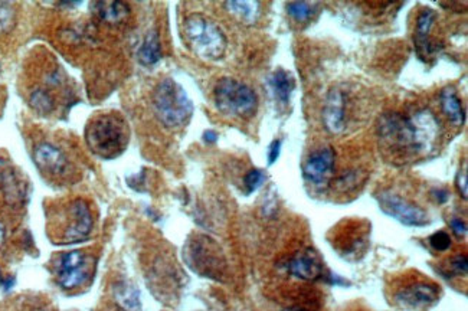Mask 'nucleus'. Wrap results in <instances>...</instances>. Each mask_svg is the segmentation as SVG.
<instances>
[{
  "label": "nucleus",
  "instance_id": "obj_1",
  "mask_svg": "<svg viewBox=\"0 0 468 311\" xmlns=\"http://www.w3.org/2000/svg\"><path fill=\"white\" fill-rule=\"evenodd\" d=\"M439 122L432 111L424 108L412 115L392 113L379 123V137L383 145L404 154L421 156L435 149L439 138Z\"/></svg>",
  "mask_w": 468,
  "mask_h": 311
},
{
  "label": "nucleus",
  "instance_id": "obj_2",
  "mask_svg": "<svg viewBox=\"0 0 468 311\" xmlns=\"http://www.w3.org/2000/svg\"><path fill=\"white\" fill-rule=\"evenodd\" d=\"M129 141V129L119 114H103L87 126L89 149L104 159L122 154Z\"/></svg>",
  "mask_w": 468,
  "mask_h": 311
},
{
  "label": "nucleus",
  "instance_id": "obj_3",
  "mask_svg": "<svg viewBox=\"0 0 468 311\" xmlns=\"http://www.w3.org/2000/svg\"><path fill=\"white\" fill-rule=\"evenodd\" d=\"M183 34L191 50L202 59L215 61L226 51V36L214 20L195 13L184 19Z\"/></svg>",
  "mask_w": 468,
  "mask_h": 311
},
{
  "label": "nucleus",
  "instance_id": "obj_4",
  "mask_svg": "<svg viewBox=\"0 0 468 311\" xmlns=\"http://www.w3.org/2000/svg\"><path fill=\"white\" fill-rule=\"evenodd\" d=\"M153 104L160 122L169 129H179L189 123L193 104L184 88L172 78L161 81L153 95Z\"/></svg>",
  "mask_w": 468,
  "mask_h": 311
},
{
  "label": "nucleus",
  "instance_id": "obj_5",
  "mask_svg": "<svg viewBox=\"0 0 468 311\" xmlns=\"http://www.w3.org/2000/svg\"><path fill=\"white\" fill-rule=\"evenodd\" d=\"M214 99L221 113L235 118H251L258 108V97L255 91L233 78H222L217 84Z\"/></svg>",
  "mask_w": 468,
  "mask_h": 311
},
{
  "label": "nucleus",
  "instance_id": "obj_6",
  "mask_svg": "<svg viewBox=\"0 0 468 311\" xmlns=\"http://www.w3.org/2000/svg\"><path fill=\"white\" fill-rule=\"evenodd\" d=\"M92 262L82 251H71L62 255L57 270L59 285L65 290H74L89 278Z\"/></svg>",
  "mask_w": 468,
  "mask_h": 311
},
{
  "label": "nucleus",
  "instance_id": "obj_7",
  "mask_svg": "<svg viewBox=\"0 0 468 311\" xmlns=\"http://www.w3.org/2000/svg\"><path fill=\"white\" fill-rule=\"evenodd\" d=\"M381 209L388 217L407 226H425L430 224L428 215L419 206L408 202L400 195L392 192H382L378 196Z\"/></svg>",
  "mask_w": 468,
  "mask_h": 311
},
{
  "label": "nucleus",
  "instance_id": "obj_8",
  "mask_svg": "<svg viewBox=\"0 0 468 311\" xmlns=\"http://www.w3.org/2000/svg\"><path fill=\"white\" fill-rule=\"evenodd\" d=\"M439 298V287L434 282L416 281L395 294L396 303H400L405 308H425L437 303Z\"/></svg>",
  "mask_w": 468,
  "mask_h": 311
},
{
  "label": "nucleus",
  "instance_id": "obj_9",
  "mask_svg": "<svg viewBox=\"0 0 468 311\" xmlns=\"http://www.w3.org/2000/svg\"><path fill=\"white\" fill-rule=\"evenodd\" d=\"M68 225L64 231L62 239L66 244H74L84 241L92 229V217L87 202L75 201L68 210Z\"/></svg>",
  "mask_w": 468,
  "mask_h": 311
},
{
  "label": "nucleus",
  "instance_id": "obj_10",
  "mask_svg": "<svg viewBox=\"0 0 468 311\" xmlns=\"http://www.w3.org/2000/svg\"><path fill=\"white\" fill-rule=\"evenodd\" d=\"M336 154L333 149L327 147L313 153L302 166V176L313 185L326 183L335 171Z\"/></svg>",
  "mask_w": 468,
  "mask_h": 311
},
{
  "label": "nucleus",
  "instance_id": "obj_11",
  "mask_svg": "<svg viewBox=\"0 0 468 311\" xmlns=\"http://www.w3.org/2000/svg\"><path fill=\"white\" fill-rule=\"evenodd\" d=\"M323 124L332 134H340L346 129V99L339 88H333L327 95L323 108Z\"/></svg>",
  "mask_w": 468,
  "mask_h": 311
},
{
  "label": "nucleus",
  "instance_id": "obj_12",
  "mask_svg": "<svg viewBox=\"0 0 468 311\" xmlns=\"http://www.w3.org/2000/svg\"><path fill=\"white\" fill-rule=\"evenodd\" d=\"M287 271L300 280L316 281L323 277V262L314 251L306 249L288 261Z\"/></svg>",
  "mask_w": 468,
  "mask_h": 311
},
{
  "label": "nucleus",
  "instance_id": "obj_13",
  "mask_svg": "<svg viewBox=\"0 0 468 311\" xmlns=\"http://www.w3.org/2000/svg\"><path fill=\"white\" fill-rule=\"evenodd\" d=\"M435 12L432 9L421 10L416 19V31H415V46L416 52L421 59H428L437 51L435 45L430 39V32L435 22Z\"/></svg>",
  "mask_w": 468,
  "mask_h": 311
},
{
  "label": "nucleus",
  "instance_id": "obj_14",
  "mask_svg": "<svg viewBox=\"0 0 468 311\" xmlns=\"http://www.w3.org/2000/svg\"><path fill=\"white\" fill-rule=\"evenodd\" d=\"M35 160L42 171L52 175H61L66 169L65 156L61 150L51 145H41L36 147Z\"/></svg>",
  "mask_w": 468,
  "mask_h": 311
},
{
  "label": "nucleus",
  "instance_id": "obj_15",
  "mask_svg": "<svg viewBox=\"0 0 468 311\" xmlns=\"http://www.w3.org/2000/svg\"><path fill=\"white\" fill-rule=\"evenodd\" d=\"M439 103H441V108L444 114L450 118V122L455 127H461L465 122V113H464L462 103L458 99L455 91L453 88L444 89L439 95Z\"/></svg>",
  "mask_w": 468,
  "mask_h": 311
},
{
  "label": "nucleus",
  "instance_id": "obj_16",
  "mask_svg": "<svg viewBox=\"0 0 468 311\" xmlns=\"http://www.w3.org/2000/svg\"><path fill=\"white\" fill-rule=\"evenodd\" d=\"M270 85L275 94V97L281 101L287 104L290 101L291 94L295 88V81L293 78V75L284 69H277L275 73L271 75L270 80Z\"/></svg>",
  "mask_w": 468,
  "mask_h": 311
},
{
  "label": "nucleus",
  "instance_id": "obj_17",
  "mask_svg": "<svg viewBox=\"0 0 468 311\" xmlns=\"http://www.w3.org/2000/svg\"><path fill=\"white\" fill-rule=\"evenodd\" d=\"M96 6L97 15L108 23H120L130 12L129 6L122 2H98Z\"/></svg>",
  "mask_w": 468,
  "mask_h": 311
},
{
  "label": "nucleus",
  "instance_id": "obj_18",
  "mask_svg": "<svg viewBox=\"0 0 468 311\" xmlns=\"http://www.w3.org/2000/svg\"><path fill=\"white\" fill-rule=\"evenodd\" d=\"M161 58V46L159 41V35L156 32H150L142 48L138 51V61L143 65H154L160 61Z\"/></svg>",
  "mask_w": 468,
  "mask_h": 311
},
{
  "label": "nucleus",
  "instance_id": "obj_19",
  "mask_svg": "<svg viewBox=\"0 0 468 311\" xmlns=\"http://www.w3.org/2000/svg\"><path fill=\"white\" fill-rule=\"evenodd\" d=\"M226 9L247 23H252L260 16L261 5L258 2H228Z\"/></svg>",
  "mask_w": 468,
  "mask_h": 311
},
{
  "label": "nucleus",
  "instance_id": "obj_20",
  "mask_svg": "<svg viewBox=\"0 0 468 311\" xmlns=\"http://www.w3.org/2000/svg\"><path fill=\"white\" fill-rule=\"evenodd\" d=\"M316 6L317 5L309 2H290L286 9L295 22H307L316 13Z\"/></svg>",
  "mask_w": 468,
  "mask_h": 311
},
{
  "label": "nucleus",
  "instance_id": "obj_21",
  "mask_svg": "<svg viewBox=\"0 0 468 311\" xmlns=\"http://www.w3.org/2000/svg\"><path fill=\"white\" fill-rule=\"evenodd\" d=\"M430 245L438 252H446L451 248V236L446 231H438L430 236Z\"/></svg>",
  "mask_w": 468,
  "mask_h": 311
},
{
  "label": "nucleus",
  "instance_id": "obj_22",
  "mask_svg": "<svg viewBox=\"0 0 468 311\" xmlns=\"http://www.w3.org/2000/svg\"><path fill=\"white\" fill-rule=\"evenodd\" d=\"M265 180V175L264 172L258 171V169H254L251 172H248L244 178V183H245V187H247V192L248 194H252L255 192L256 189H258Z\"/></svg>",
  "mask_w": 468,
  "mask_h": 311
},
{
  "label": "nucleus",
  "instance_id": "obj_23",
  "mask_svg": "<svg viewBox=\"0 0 468 311\" xmlns=\"http://www.w3.org/2000/svg\"><path fill=\"white\" fill-rule=\"evenodd\" d=\"M467 256L465 255H455L451 261H450V270L455 274V275H467Z\"/></svg>",
  "mask_w": 468,
  "mask_h": 311
},
{
  "label": "nucleus",
  "instance_id": "obj_24",
  "mask_svg": "<svg viewBox=\"0 0 468 311\" xmlns=\"http://www.w3.org/2000/svg\"><path fill=\"white\" fill-rule=\"evenodd\" d=\"M279 152H281V141L279 140H274L270 146V152H268V163L274 164L277 161V159L279 157Z\"/></svg>",
  "mask_w": 468,
  "mask_h": 311
},
{
  "label": "nucleus",
  "instance_id": "obj_25",
  "mask_svg": "<svg viewBox=\"0 0 468 311\" xmlns=\"http://www.w3.org/2000/svg\"><path fill=\"white\" fill-rule=\"evenodd\" d=\"M450 226H451V229L454 231V233L457 236H464L467 233V225H465V222L461 221V219H458V218H453L450 221Z\"/></svg>",
  "mask_w": 468,
  "mask_h": 311
},
{
  "label": "nucleus",
  "instance_id": "obj_26",
  "mask_svg": "<svg viewBox=\"0 0 468 311\" xmlns=\"http://www.w3.org/2000/svg\"><path fill=\"white\" fill-rule=\"evenodd\" d=\"M457 187H458V192L461 194V196L467 199V173L464 171L460 172L457 176Z\"/></svg>",
  "mask_w": 468,
  "mask_h": 311
},
{
  "label": "nucleus",
  "instance_id": "obj_27",
  "mask_svg": "<svg viewBox=\"0 0 468 311\" xmlns=\"http://www.w3.org/2000/svg\"><path fill=\"white\" fill-rule=\"evenodd\" d=\"M432 195H435V199L439 202V203H444V202H447L448 201V192L446 189H435Z\"/></svg>",
  "mask_w": 468,
  "mask_h": 311
},
{
  "label": "nucleus",
  "instance_id": "obj_28",
  "mask_svg": "<svg viewBox=\"0 0 468 311\" xmlns=\"http://www.w3.org/2000/svg\"><path fill=\"white\" fill-rule=\"evenodd\" d=\"M9 22V10L5 8H0V29H2Z\"/></svg>",
  "mask_w": 468,
  "mask_h": 311
},
{
  "label": "nucleus",
  "instance_id": "obj_29",
  "mask_svg": "<svg viewBox=\"0 0 468 311\" xmlns=\"http://www.w3.org/2000/svg\"><path fill=\"white\" fill-rule=\"evenodd\" d=\"M203 137H205V140H206V141H209V143H214V141H217V138H218V134H217L215 131H210V130H209V131H206V133H205V136H203Z\"/></svg>",
  "mask_w": 468,
  "mask_h": 311
},
{
  "label": "nucleus",
  "instance_id": "obj_30",
  "mask_svg": "<svg viewBox=\"0 0 468 311\" xmlns=\"http://www.w3.org/2000/svg\"><path fill=\"white\" fill-rule=\"evenodd\" d=\"M3 235H5V228H3L2 224H0V241H2V239H3Z\"/></svg>",
  "mask_w": 468,
  "mask_h": 311
},
{
  "label": "nucleus",
  "instance_id": "obj_31",
  "mask_svg": "<svg viewBox=\"0 0 468 311\" xmlns=\"http://www.w3.org/2000/svg\"><path fill=\"white\" fill-rule=\"evenodd\" d=\"M291 311H307V310H302V308H295V310H291Z\"/></svg>",
  "mask_w": 468,
  "mask_h": 311
}]
</instances>
